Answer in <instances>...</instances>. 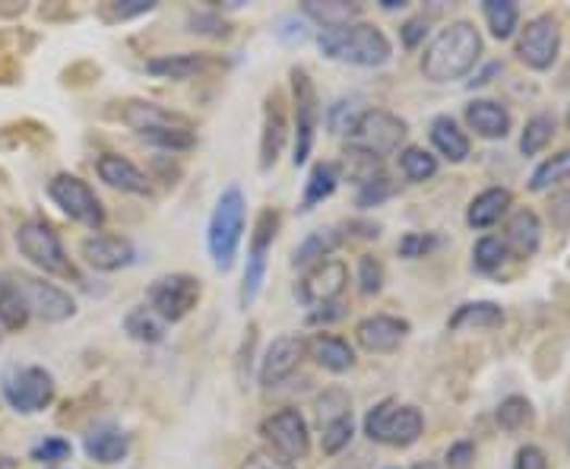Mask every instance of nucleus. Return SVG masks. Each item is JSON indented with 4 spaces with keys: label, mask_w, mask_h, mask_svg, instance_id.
Here are the masks:
<instances>
[{
    "label": "nucleus",
    "mask_w": 570,
    "mask_h": 469,
    "mask_svg": "<svg viewBox=\"0 0 570 469\" xmlns=\"http://www.w3.org/2000/svg\"><path fill=\"white\" fill-rule=\"evenodd\" d=\"M482 51L485 45L479 29L469 20H457L431 38V45L422 54V73L431 83L463 79L466 73L475 71V64L482 61Z\"/></svg>",
    "instance_id": "nucleus-1"
},
{
    "label": "nucleus",
    "mask_w": 570,
    "mask_h": 469,
    "mask_svg": "<svg viewBox=\"0 0 570 469\" xmlns=\"http://www.w3.org/2000/svg\"><path fill=\"white\" fill-rule=\"evenodd\" d=\"M321 51L330 61L352 64V67H384L393 58V45L384 29L374 23H352L343 29H321L318 36Z\"/></svg>",
    "instance_id": "nucleus-2"
},
{
    "label": "nucleus",
    "mask_w": 570,
    "mask_h": 469,
    "mask_svg": "<svg viewBox=\"0 0 570 469\" xmlns=\"http://www.w3.org/2000/svg\"><path fill=\"white\" fill-rule=\"evenodd\" d=\"M248 225V200L238 184H228L213 207V217L207 225V248L213 257V267L219 273H228L235 267V257L245 238Z\"/></svg>",
    "instance_id": "nucleus-3"
},
{
    "label": "nucleus",
    "mask_w": 570,
    "mask_h": 469,
    "mask_svg": "<svg viewBox=\"0 0 570 469\" xmlns=\"http://www.w3.org/2000/svg\"><path fill=\"white\" fill-rule=\"evenodd\" d=\"M425 432V416L419 406L399 403V399H381L364 416V434L387 447H412Z\"/></svg>",
    "instance_id": "nucleus-4"
},
{
    "label": "nucleus",
    "mask_w": 570,
    "mask_h": 469,
    "mask_svg": "<svg viewBox=\"0 0 570 469\" xmlns=\"http://www.w3.org/2000/svg\"><path fill=\"white\" fill-rule=\"evenodd\" d=\"M0 394L7 399V406L20 416H38L45 412L54 397H58V384L51 378L48 368L41 365H13L3 378H0Z\"/></svg>",
    "instance_id": "nucleus-5"
},
{
    "label": "nucleus",
    "mask_w": 570,
    "mask_h": 469,
    "mask_svg": "<svg viewBox=\"0 0 570 469\" xmlns=\"http://www.w3.org/2000/svg\"><path fill=\"white\" fill-rule=\"evenodd\" d=\"M16 248L20 254L41 270L45 276H76V270H73L71 257L64 251V242H61V235L48 225V222H41V219H26V222H20V229H16Z\"/></svg>",
    "instance_id": "nucleus-6"
},
{
    "label": "nucleus",
    "mask_w": 570,
    "mask_h": 469,
    "mask_svg": "<svg viewBox=\"0 0 570 469\" xmlns=\"http://www.w3.org/2000/svg\"><path fill=\"white\" fill-rule=\"evenodd\" d=\"M406 137H409V124L399 114L387 109H364L349 134L346 149L364 152L371 159H384L406 144Z\"/></svg>",
    "instance_id": "nucleus-7"
},
{
    "label": "nucleus",
    "mask_w": 570,
    "mask_h": 469,
    "mask_svg": "<svg viewBox=\"0 0 570 469\" xmlns=\"http://www.w3.org/2000/svg\"><path fill=\"white\" fill-rule=\"evenodd\" d=\"M292 106H295V146H292V162L305 165L314 152L318 140V124H321V99L311 73L305 67H292Z\"/></svg>",
    "instance_id": "nucleus-8"
},
{
    "label": "nucleus",
    "mask_w": 570,
    "mask_h": 469,
    "mask_svg": "<svg viewBox=\"0 0 570 469\" xmlns=\"http://www.w3.org/2000/svg\"><path fill=\"white\" fill-rule=\"evenodd\" d=\"M276 232H280V213H276L273 207L260 210V217H257V222H253L248 263H245V280H241V292H238V301H241L245 311H248L250 305L260 298V289H263V283H267L270 251H273Z\"/></svg>",
    "instance_id": "nucleus-9"
},
{
    "label": "nucleus",
    "mask_w": 570,
    "mask_h": 469,
    "mask_svg": "<svg viewBox=\"0 0 570 469\" xmlns=\"http://www.w3.org/2000/svg\"><path fill=\"white\" fill-rule=\"evenodd\" d=\"M13 289L20 292L29 318H38L45 324H64L76 314V301L67 289L48 283L45 276H33V273H13L10 276Z\"/></svg>",
    "instance_id": "nucleus-10"
},
{
    "label": "nucleus",
    "mask_w": 570,
    "mask_h": 469,
    "mask_svg": "<svg viewBox=\"0 0 570 469\" xmlns=\"http://www.w3.org/2000/svg\"><path fill=\"white\" fill-rule=\"evenodd\" d=\"M48 197L54 200V207H61V213H67L73 222L86 225V229H102L106 225V207L96 197V190L71 172H61L48 181Z\"/></svg>",
    "instance_id": "nucleus-11"
},
{
    "label": "nucleus",
    "mask_w": 570,
    "mask_h": 469,
    "mask_svg": "<svg viewBox=\"0 0 570 469\" xmlns=\"http://www.w3.org/2000/svg\"><path fill=\"white\" fill-rule=\"evenodd\" d=\"M146 298H149V308H152L165 324H178V321H184V318L200 305L203 286H200V280L190 276V273H169V276H159V280L149 286Z\"/></svg>",
    "instance_id": "nucleus-12"
},
{
    "label": "nucleus",
    "mask_w": 570,
    "mask_h": 469,
    "mask_svg": "<svg viewBox=\"0 0 570 469\" xmlns=\"http://www.w3.org/2000/svg\"><path fill=\"white\" fill-rule=\"evenodd\" d=\"M558 54H561V23L552 13H538L517 36V58L530 71L545 73L555 67Z\"/></svg>",
    "instance_id": "nucleus-13"
},
{
    "label": "nucleus",
    "mask_w": 570,
    "mask_h": 469,
    "mask_svg": "<svg viewBox=\"0 0 570 469\" xmlns=\"http://www.w3.org/2000/svg\"><path fill=\"white\" fill-rule=\"evenodd\" d=\"M260 434H263L267 447L276 451L288 464H298V460H305V457L311 454V429H308V419H305L298 409H292V406H285L280 412L267 416V419L260 422Z\"/></svg>",
    "instance_id": "nucleus-14"
},
{
    "label": "nucleus",
    "mask_w": 570,
    "mask_h": 469,
    "mask_svg": "<svg viewBox=\"0 0 570 469\" xmlns=\"http://www.w3.org/2000/svg\"><path fill=\"white\" fill-rule=\"evenodd\" d=\"M308 359V340L305 336H298V333H283V336H276L270 346H267V353H263V359H260V371H257V378H260V384L270 391V387H280L285 384L298 368H301V361Z\"/></svg>",
    "instance_id": "nucleus-15"
},
{
    "label": "nucleus",
    "mask_w": 570,
    "mask_h": 469,
    "mask_svg": "<svg viewBox=\"0 0 570 469\" xmlns=\"http://www.w3.org/2000/svg\"><path fill=\"white\" fill-rule=\"evenodd\" d=\"M346 286H349V267L336 257H326L305 273V280L298 283L295 295L308 308H323V305H333L346 292Z\"/></svg>",
    "instance_id": "nucleus-16"
},
{
    "label": "nucleus",
    "mask_w": 570,
    "mask_h": 469,
    "mask_svg": "<svg viewBox=\"0 0 570 469\" xmlns=\"http://www.w3.org/2000/svg\"><path fill=\"white\" fill-rule=\"evenodd\" d=\"M409 333H412V324L406 318H393V314H371V318L358 321L356 326L358 346L364 353H374V356L396 353Z\"/></svg>",
    "instance_id": "nucleus-17"
},
{
    "label": "nucleus",
    "mask_w": 570,
    "mask_h": 469,
    "mask_svg": "<svg viewBox=\"0 0 570 469\" xmlns=\"http://www.w3.org/2000/svg\"><path fill=\"white\" fill-rule=\"evenodd\" d=\"M79 254L99 273L127 270L137 260V248L127 238H121V235H89V238L79 242Z\"/></svg>",
    "instance_id": "nucleus-18"
},
{
    "label": "nucleus",
    "mask_w": 570,
    "mask_h": 469,
    "mask_svg": "<svg viewBox=\"0 0 570 469\" xmlns=\"http://www.w3.org/2000/svg\"><path fill=\"white\" fill-rule=\"evenodd\" d=\"M288 140V124H285V109L283 96L273 89L263 102V131H260V172H270L280 156H283V146Z\"/></svg>",
    "instance_id": "nucleus-19"
},
{
    "label": "nucleus",
    "mask_w": 570,
    "mask_h": 469,
    "mask_svg": "<svg viewBox=\"0 0 570 469\" xmlns=\"http://www.w3.org/2000/svg\"><path fill=\"white\" fill-rule=\"evenodd\" d=\"M83 451L89 460L102 464V467H114L121 460H127L131 454V434L124 432L114 422H99L96 429H89V434L83 437Z\"/></svg>",
    "instance_id": "nucleus-20"
},
{
    "label": "nucleus",
    "mask_w": 570,
    "mask_h": 469,
    "mask_svg": "<svg viewBox=\"0 0 570 469\" xmlns=\"http://www.w3.org/2000/svg\"><path fill=\"white\" fill-rule=\"evenodd\" d=\"M96 172H99V178L106 181L108 187H114V190H121V194H137V197H149V178L142 175L140 169L127 159V156H121V152H102L99 156V162H96Z\"/></svg>",
    "instance_id": "nucleus-21"
},
{
    "label": "nucleus",
    "mask_w": 570,
    "mask_h": 469,
    "mask_svg": "<svg viewBox=\"0 0 570 469\" xmlns=\"http://www.w3.org/2000/svg\"><path fill=\"white\" fill-rule=\"evenodd\" d=\"M466 124L482 140H504L513 127V118H510L507 106H500L495 99H472L466 106Z\"/></svg>",
    "instance_id": "nucleus-22"
},
{
    "label": "nucleus",
    "mask_w": 570,
    "mask_h": 469,
    "mask_svg": "<svg viewBox=\"0 0 570 469\" xmlns=\"http://www.w3.org/2000/svg\"><path fill=\"white\" fill-rule=\"evenodd\" d=\"M542 232L545 229H542V219L535 210H530V207L517 210L513 217L507 219V235H504L507 254H513L520 260L533 257L542 248Z\"/></svg>",
    "instance_id": "nucleus-23"
},
{
    "label": "nucleus",
    "mask_w": 570,
    "mask_h": 469,
    "mask_svg": "<svg viewBox=\"0 0 570 469\" xmlns=\"http://www.w3.org/2000/svg\"><path fill=\"white\" fill-rule=\"evenodd\" d=\"M308 353L330 374H346L356 368V349L336 333H314L308 340Z\"/></svg>",
    "instance_id": "nucleus-24"
},
{
    "label": "nucleus",
    "mask_w": 570,
    "mask_h": 469,
    "mask_svg": "<svg viewBox=\"0 0 570 469\" xmlns=\"http://www.w3.org/2000/svg\"><path fill=\"white\" fill-rule=\"evenodd\" d=\"M121 121L127 124V127H134L137 134H152V131H162V127H184V124H190L184 114H175V111L162 109V106H156V102H124V109H121Z\"/></svg>",
    "instance_id": "nucleus-25"
},
{
    "label": "nucleus",
    "mask_w": 570,
    "mask_h": 469,
    "mask_svg": "<svg viewBox=\"0 0 570 469\" xmlns=\"http://www.w3.org/2000/svg\"><path fill=\"white\" fill-rule=\"evenodd\" d=\"M510 207H513V194L507 187H485L482 194L472 197L466 210V222L469 229H492L495 222L510 213Z\"/></svg>",
    "instance_id": "nucleus-26"
},
{
    "label": "nucleus",
    "mask_w": 570,
    "mask_h": 469,
    "mask_svg": "<svg viewBox=\"0 0 570 469\" xmlns=\"http://www.w3.org/2000/svg\"><path fill=\"white\" fill-rule=\"evenodd\" d=\"M343 245V232L336 225H323V229H314L301 238V245L292 254V267L295 270H311L314 263H321L326 257H333L336 248Z\"/></svg>",
    "instance_id": "nucleus-27"
},
{
    "label": "nucleus",
    "mask_w": 570,
    "mask_h": 469,
    "mask_svg": "<svg viewBox=\"0 0 570 469\" xmlns=\"http://www.w3.org/2000/svg\"><path fill=\"white\" fill-rule=\"evenodd\" d=\"M364 7L361 3H346V0H305L301 16L318 23L321 29H343L361 20Z\"/></svg>",
    "instance_id": "nucleus-28"
},
{
    "label": "nucleus",
    "mask_w": 570,
    "mask_h": 469,
    "mask_svg": "<svg viewBox=\"0 0 570 469\" xmlns=\"http://www.w3.org/2000/svg\"><path fill=\"white\" fill-rule=\"evenodd\" d=\"M431 144H434V149H437L447 162H466L469 152H472L466 131L450 118V114H437V118L431 121Z\"/></svg>",
    "instance_id": "nucleus-29"
},
{
    "label": "nucleus",
    "mask_w": 570,
    "mask_h": 469,
    "mask_svg": "<svg viewBox=\"0 0 570 469\" xmlns=\"http://www.w3.org/2000/svg\"><path fill=\"white\" fill-rule=\"evenodd\" d=\"M500 324H504V308L498 301H466L447 321L450 330H498Z\"/></svg>",
    "instance_id": "nucleus-30"
},
{
    "label": "nucleus",
    "mask_w": 570,
    "mask_h": 469,
    "mask_svg": "<svg viewBox=\"0 0 570 469\" xmlns=\"http://www.w3.org/2000/svg\"><path fill=\"white\" fill-rule=\"evenodd\" d=\"M207 67H210L207 54H194V51H184V54H159V58L146 61V73L162 76V79H190V76L203 73Z\"/></svg>",
    "instance_id": "nucleus-31"
},
{
    "label": "nucleus",
    "mask_w": 570,
    "mask_h": 469,
    "mask_svg": "<svg viewBox=\"0 0 570 469\" xmlns=\"http://www.w3.org/2000/svg\"><path fill=\"white\" fill-rule=\"evenodd\" d=\"M343 181V165L339 162H318L311 169V175L305 181V197H301V210H314L318 203L330 200L336 194Z\"/></svg>",
    "instance_id": "nucleus-32"
},
{
    "label": "nucleus",
    "mask_w": 570,
    "mask_h": 469,
    "mask_svg": "<svg viewBox=\"0 0 570 469\" xmlns=\"http://www.w3.org/2000/svg\"><path fill=\"white\" fill-rule=\"evenodd\" d=\"M165 321L149 308V305H137V308H131L127 311V318H124V330H127V336L131 340H137V343H146V346H156V343H162L165 340Z\"/></svg>",
    "instance_id": "nucleus-33"
},
{
    "label": "nucleus",
    "mask_w": 570,
    "mask_h": 469,
    "mask_svg": "<svg viewBox=\"0 0 570 469\" xmlns=\"http://www.w3.org/2000/svg\"><path fill=\"white\" fill-rule=\"evenodd\" d=\"M482 16H485L492 36L498 38V41L513 38L517 26H520V7L513 0H485L482 3Z\"/></svg>",
    "instance_id": "nucleus-34"
},
{
    "label": "nucleus",
    "mask_w": 570,
    "mask_h": 469,
    "mask_svg": "<svg viewBox=\"0 0 570 469\" xmlns=\"http://www.w3.org/2000/svg\"><path fill=\"white\" fill-rule=\"evenodd\" d=\"M565 181H570V149H561V152H555V156H548L545 162L535 165L530 190L545 194V190H552L555 184H565Z\"/></svg>",
    "instance_id": "nucleus-35"
},
{
    "label": "nucleus",
    "mask_w": 570,
    "mask_h": 469,
    "mask_svg": "<svg viewBox=\"0 0 570 469\" xmlns=\"http://www.w3.org/2000/svg\"><path fill=\"white\" fill-rule=\"evenodd\" d=\"M437 156H431L422 146H406L399 149V172L412 184H422V181H431L437 175Z\"/></svg>",
    "instance_id": "nucleus-36"
},
{
    "label": "nucleus",
    "mask_w": 570,
    "mask_h": 469,
    "mask_svg": "<svg viewBox=\"0 0 570 469\" xmlns=\"http://www.w3.org/2000/svg\"><path fill=\"white\" fill-rule=\"evenodd\" d=\"M552 137H555V114L538 111V114H533L526 121V127L520 134V152L523 156H538L545 146L552 144Z\"/></svg>",
    "instance_id": "nucleus-37"
},
{
    "label": "nucleus",
    "mask_w": 570,
    "mask_h": 469,
    "mask_svg": "<svg viewBox=\"0 0 570 469\" xmlns=\"http://www.w3.org/2000/svg\"><path fill=\"white\" fill-rule=\"evenodd\" d=\"M498 425L504 429V432H523V429H530L533 425V419H535V412H533V403L526 397H507V399H500V406H498Z\"/></svg>",
    "instance_id": "nucleus-38"
},
{
    "label": "nucleus",
    "mask_w": 570,
    "mask_h": 469,
    "mask_svg": "<svg viewBox=\"0 0 570 469\" xmlns=\"http://www.w3.org/2000/svg\"><path fill=\"white\" fill-rule=\"evenodd\" d=\"M504 263H507V245H504V238L485 235V238L475 242V248H472V267L479 273L492 276V273H498Z\"/></svg>",
    "instance_id": "nucleus-39"
},
{
    "label": "nucleus",
    "mask_w": 570,
    "mask_h": 469,
    "mask_svg": "<svg viewBox=\"0 0 570 469\" xmlns=\"http://www.w3.org/2000/svg\"><path fill=\"white\" fill-rule=\"evenodd\" d=\"M29 321V311L20 298V292L13 289L10 280H0V326L7 330H20Z\"/></svg>",
    "instance_id": "nucleus-40"
},
{
    "label": "nucleus",
    "mask_w": 570,
    "mask_h": 469,
    "mask_svg": "<svg viewBox=\"0 0 570 469\" xmlns=\"http://www.w3.org/2000/svg\"><path fill=\"white\" fill-rule=\"evenodd\" d=\"M361 102L358 99H336L330 109H326V124H330V134H336V137H349L352 134V127L358 124V118H361Z\"/></svg>",
    "instance_id": "nucleus-41"
},
{
    "label": "nucleus",
    "mask_w": 570,
    "mask_h": 469,
    "mask_svg": "<svg viewBox=\"0 0 570 469\" xmlns=\"http://www.w3.org/2000/svg\"><path fill=\"white\" fill-rule=\"evenodd\" d=\"M321 429L323 454L333 457V454H339V451H346L352 444V437H356V419L352 416H343V419H333V422H326Z\"/></svg>",
    "instance_id": "nucleus-42"
},
{
    "label": "nucleus",
    "mask_w": 570,
    "mask_h": 469,
    "mask_svg": "<svg viewBox=\"0 0 570 469\" xmlns=\"http://www.w3.org/2000/svg\"><path fill=\"white\" fill-rule=\"evenodd\" d=\"M393 181L381 172V175H374V178L361 181L356 190V203L361 210H371V207H381L384 200H391L393 197Z\"/></svg>",
    "instance_id": "nucleus-43"
},
{
    "label": "nucleus",
    "mask_w": 570,
    "mask_h": 469,
    "mask_svg": "<svg viewBox=\"0 0 570 469\" xmlns=\"http://www.w3.org/2000/svg\"><path fill=\"white\" fill-rule=\"evenodd\" d=\"M29 457H33L36 464H64V460H71L73 457V444L67 437L51 434V437H41L38 444H33Z\"/></svg>",
    "instance_id": "nucleus-44"
},
{
    "label": "nucleus",
    "mask_w": 570,
    "mask_h": 469,
    "mask_svg": "<svg viewBox=\"0 0 570 469\" xmlns=\"http://www.w3.org/2000/svg\"><path fill=\"white\" fill-rule=\"evenodd\" d=\"M318 416H321V425L333 422V419H343V416H352V399H349L346 391L330 387V391H323V397L318 399Z\"/></svg>",
    "instance_id": "nucleus-45"
},
{
    "label": "nucleus",
    "mask_w": 570,
    "mask_h": 469,
    "mask_svg": "<svg viewBox=\"0 0 570 469\" xmlns=\"http://www.w3.org/2000/svg\"><path fill=\"white\" fill-rule=\"evenodd\" d=\"M384 280H387L384 263L377 257L364 254L358 260V289H361V295H377V292L384 289Z\"/></svg>",
    "instance_id": "nucleus-46"
},
{
    "label": "nucleus",
    "mask_w": 570,
    "mask_h": 469,
    "mask_svg": "<svg viewBox=\"0 0 570 469\" xmlns=\"http://www.w3.org/2000/svg\"><path fill=\"white\" fill-rule=\"evenodd\" d=\"M437 245H441V238L431 235V232H406L399 238L396 251H399V257H406V260H419V257H428L431 251H437Z\"/></svg>",
    "instance_id": "nucleus-47"
},
{
    "label": "nucleus",
    "mask_w": 570,
    "mask_h": 469,
    "mask_svg": "<svg viewBox=\"0 0 570 469\" xmlns=\"http://www.w3.org/2000/svg\"><path fill=\"white\" fill-rule=\"evenodd\" d=\"M187 26H190V33H197V36H228V23H225L219 13H213V10H194V13L187 16Z\"/></svg>",
    "instance_id": "nucleus-48"
},
{
    "label": "nucleus",
    "mask_w": 570,
    "mask_h": 469,
    "mask_svg": "<svg viewBox=\"0 0 570 469\" xmlns=\"http://www.w3.org/2000/svg\"><path fill=\"white\" fill-rule=\"evenodd\" d=\"M276 36L283 38L285 45H301V41H308V20L305 16H298V13H288V16H280L276 20Z\"/></svg>",
    "instance_id": "nucleus-49"
},
{
    "label": "nucleus",
    "mask_w": 570,
    "mask_h": 469,
    "mask_svg": "<svg viewBox=\"0 0 570 469\" xmlns=\"http://www.w3.org/2000/svg\"><path fill=\"white\" fill-rule=\"evenodd\" d=\"M548 219L558 232H570V187L548 197Z\"/></svg>",
    "instance_id": "nucleus-50"
},
{
    "label": "nucleus",
    "mask_w": 570,
    "mask_h": 469,
    "mask_svg": "<svg viewBox=\"0 0 570 469\" xmlns=\"http://www.w3.org/2000/svg\"><path fill=\"white\" fill-rule=\"evenodd\" d=\"M241 469H295V464H288L285 457H280L270 447H260V451H250Z\"/></svg>",
    "instance_id": "nucleus-51"
},
{
    "label": "nucleus",
    "mask_w": 570,
    "mask_h": 469,
    "mask_svg": "<svg viewBox=\"0 0 570 469\" xmlns=\"http://www.w3.org/2000/svg\"><path fill=\"white\" fill-rule=\"evenodd\" d=\"M444 464L447 469H472L475 464V444L472 441H454L450 447H447V457H444Z\"/></svg>",
    "instance_id": "nucleus-52"
},
{
    "label": "nucleus",
    "mask_w": 570,
    "mask_h": 469,
    "mask_svg": "<svg viewBox=\"0 0 570 469\" xmlns=\"http://www.w3.org/2000/svg\"><path fill=\"white\" fill-rule=\"evenodd\" d=\"M156 3L152 0H124V3H108L106 16L108 20H134L142 13H152Z\"/></svg>",
    "instance_id": "nucleus-53"
},
{
    "label": "nucleus",
    "mask_w": 570,
    "mask_h": 469,
    "mask_svg": "<svg viewBox=\"0 0 570 469\" xmlns=\"http://www.w3.org/2000/svg\"><path fill=\"white\" fill-rule=\"evenodd\" d=\"M513 469H552V464H548V454H545L538 444H523V447L517 451Z\"/></svg>",
    "instance_id": "nucleus-54"
},
{
    "label": "nucleus",
    "mask_w": 570,
    "mask_h": 469,
    "mask_svg": "<svg viewBox=\"0 0 570 469\" xmlns=\"http://www.w3.org/2000/svg\"><path fill=\"white\" fill-rule=\"evenodd\" d=\"M399 36H402V45L409 48V51H416L428 36V20L425 16H416V20H406L402 23V29H399Z\"/></svg>",
    "instance_id": "nucleus-55"
},
{
    "label": "nucleus",
    "mask_w": 570,
    "mask_h": 469,
    "mask_svg": "<svg viewBox=\"0 0 570 469\" xmlns=\"http://www.w3.org/2000/svg\"><path fill=\"white\" fill-rule=\"evenodd\" d=\"M339 314H343L339 305H323V308H314V311H311L308 321H311V324H326V321H336Z\"/></svg>",
    "instance_id": "nucleus-56"
},
{
    "label": "nucleus",
    "mask_w": 570,
    "mask_h": 469,
    "mask_svg": "<svg viewBox=\"0 0 570 469\" xmlns=\"http://www.w3.org/2000/svg\"><path fill=\"white\" fill-rule=\"evenodd\" d=\"M495 73H500V64H488V67L479 73V76H475L469 86H485V83H492V76H495Z\"/></svg>",
    "instance_id": "nucleus-57"
},
{
    "label": "nucleus",
    "mask_w": 570,
    "mask_h": 469,
    "mask_svg": "<svg viewBox=\"0 0 570 469\" xmlns=\"http://www.w3.org/2000/svg\"><path fill=\"white\" fill-rule=\"evenodd\" d=\"M381 7H384V10H402L406 0H381Z\"/></svg>",
    "instance_id": "nucleus-58"
},
{
    "label": "nucleus",
    "mask_w": 570,
    "mask_h": 469,
    "mask_svg": "<svg viewBox=\"0 0 570 469\" xmlns=\"http://www.w3.org/2000/svg\"><path fill=\"white\" fill-rule=\"evenodd\" d=\"M412 469H441V467H437V464H431V460H425V464H416Z\"/></svg>",
    "instance_id": "nucleus-59"
},
{
    "label": "nucleus",
    "mask_w": 570,
    "mask_h": 469,
    "mask_svg": "<svg viewBox=\"0 0 570 469\" xmlns=\"http://www.w3.org/2000/svg\"><path fill=\"white\" fill-rule=\"evenodd\" d=\"M568 127H570V111H568Z\"/></svg>",
    "instance_id": "nucleus-60"
},
{
    "label": "nucleus",
    "mask_w": 570,
    "mask_h": 469,
    "mask_svg": "<svg viewBox=\"0 0 570 469\" xmlns=\"http://www.w3.org/2000/svg\"><path fill=\"white\" fill-rule=\"evenodd\" d=\"M568 267H570V260H568Z\"/></svg>",
    "instance_id": "nucleus-61"
},
{
    "label": "nucleus",
    "mask_w": 570,
    "mask_h": 469,
    "mask_svg": "<svg viewBox=\"0 0 570 469\" xmlns=\"http://www.w3.org/2000/svg\"><path fill=\"white\" fill-rule=\"evenodd\" d=\"M391 469H396V467H391Z\"/></svg>",
    "instance_id": "nucleus-62"
}]
</instances>
